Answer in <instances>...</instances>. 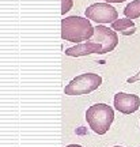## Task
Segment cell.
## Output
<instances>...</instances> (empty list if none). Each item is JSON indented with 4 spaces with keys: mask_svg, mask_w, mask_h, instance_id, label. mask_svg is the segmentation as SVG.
Returning <instances> with one entry per match:
<instances>
[{
    "mask_svg": "<svg viewBox=\"0 0 140 147\" xmlns=\"http://www.w3.org/2000/svg\"><path fill=\"white\" fill-rule=\"evenodd\" d=\"M90 41L99 44L102 47V55H104L114 51V48L118 44V36L113 29H109L104 25H98L94 27V36L91 37Z\"/></svg>",
    "mask_w": 140,
    "mask_h": 147,
    "instance_id": "cell-5",
    "label": "cell"
},
{
    "mask_svg": "<svg viewBox=\"0 0 140 147\" xmlns=\"http://www.w3.org/2000/svg\"><path fill=\"white\" fill-rule=\"evenodd\" d=\"M137 80H140V71L136 74V75H133V76H131V78L127 79L128 83H135V82H137Z\"/></svg>",
    "mask_w": 140,
    "mask_h": 147,
    "instance_id": "cell-11",
    "label": "cell"
},
{
    "mask_svg": "<svg viewBox=\"0 0 140 147\" xmlns=\"http://www.w3.org/2000/svg\"><path fill=\"white\" fill-rule=\"evenodd\" d=\"M114 108L122 115L135 113L140 108V97L136 94H128L120 91L114 95Z\"/></svg>",
    "mask_w": 140,
    "mask_h": 147,
    "instance_id": "cell-6",
    "label": "cell"
},
{
    "mask_svg": "<svg viewBox=\"0 0 140 147\" xmlns=\"http://www.w3.org/2000/svg\"><path fill=\"white\" fill-rule=\"evenodd\" d=\"M86 120L95 134L105 135L114 120V110L106 104H94L86 110Z\"/></svg>",
    "mask_w": 140,
    "mask_h": 147,
    "instance_id": "cell-2",
    "label": "cell"
},
{
    "mask_svg": "<svg viewBox=\"0 0 140 147\" xmlns=\"http://www.w3.org/2000/svg\"><path fill=\"white\" fill-rule=\"evenodd\" d=\"M86 18L97 23H113L118 19V12L110 3H94L86 8Z\"/></svg>",
    "mask_w": 140,
    "mask_h": 147,
    "instance_id": "cell-4",
    "label": "cell"
},
{
    "mask_svg": "<svg viewBox=\"0 0 140 147\" xmlns=\"http://www.w3.org/2000/svg\"><path fill=\"white\" fill-rule=\"evenodd\" d=\"M106 3H122L125 0H105Z\"/></svg>",
    "mask_w": 140,
    "mask_h": 147,
    "instance_id": "cell-12",
    "label": "cell"
},
{
    "mask_svg": "<svg viewBox=\"0 0 140 147\" xmlns=\"http://www.w3.org/2000/svg\"><path fill=\"white\" fill-rule=\"evenodd\" d=\"M113 147H124V146H113Z\"/></svg>",
    "mask_w": 140,
    "mask_h": 147,
    "instance_id": "cell-14",
    "label": "cell"
},
{
    "mask_svg": "<svg viewBox=\"0 0 140 147\" xmlns=\"http://www.w3.org/2000/svg\"><path fill=\"white\" fill-rule=\"evenodd\" d=\"M124 15L128 19H136L140 16V0H133L124 8Z\"/></svg>",
    "mask_w": 140,
    "mask_h": 147,
    "instance_id": "cell-9",
    "label": "cell"
},
{
    "mask_svg": "<svg viewBox=\"0 0 140 147\" xmlns=\"http://www.w3.org/2000/svg\"><path fill=\"white\" fill-rule=\"evenodd\" d=\"M102 84V76L98 74H82L73 78L69 83L64 87L65 95H84L93 93Z\"/></svg>",
    "mask_w": 140,
    "mask_h": 147,
    "instance_id": "cell-3",
    "label": "cell"
},
{
    "mask_svg": "<svg viewBox=\"0 0 140 147\" xmlns=\"http://www.w3.org/2000/svg\"><path fill=\"white\" fill-rule=\"evenodd\" d=\"M94 36V27L90 19L83 16H67L61 21V38L64 41L82 44L91 40Z\"/></svg>",
    "mask_w": 140,
    "mask_h": 147,
    "instance_id": "cell-1",
    "label": "cell"
},
{
    "mask_svg": "<svg viewBox=\"0 0 140 147\" xmlns=\"http://www.w3.org/2000/svg\"><path fill=\"white\" fill-rule=\"evenodd\" d=\"M93 53H98L102 55V47L95 42H82L78 44L72 48L65 49V55L71 56V57H79V56H87V55H93Z\"/></svg>",
    "mask_w": 140,
    "mask_h": 147,
    "instance_id": "cell-7",
    "label": "cell"
},
{
    "mask_svg": "<svg viewBox=\"0 0 140 147\" xmlns=\"http://www.w3.org/2000/svg\"><path fill=\"white\" fill-rule=\"evenodd\" d=\"M112 29L116 32H120L122 36H132L136 33V25L132 19L124 18V19H117L112 23Z\"/></svg>",
    "mask_w": 140,
    "mask_h": 147,
    "instance_id": "cell-8",
    "label": "cell"
},
{
    "mask_svg": "<svg viewBox=\"0 0 140 147\" xmlns=\"http://www.w3.org/2000/svg\"><path fill=\"white\" fill-rule=\"evenodd\" d=\"M72 5H73L72 0H61V14L63 15H65L68 11L72 8Z\"/></svg>",
    "mask_w": 140,
    "mask_h": 147,
    "instance_id": "cell-10",
    "label": "cell"
},
{
    "mask_svg": "<svg viewBox=\"0 0 140 147\" xmlns=\"http://www.w3.org/2000/svg\"><path fill=\"white\" fill-rule=\"evenodd\" d=\"M65 147H83V146H80V144H68Z\"/></svg>",
    "mask_w": 140,
    "mask_h": 147,
    "instance_id": "cell-13",
    "label": "cell"
}]
</instances>
